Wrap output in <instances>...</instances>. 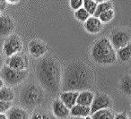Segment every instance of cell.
Masks as SVG:
<instances>
[{
  "label": "cell",
  "instance_id": "6da1fadb",
  "mask_svg": "<svg viewBox=\"0 0 131 119\" xmlns=\"http://www.w3.org/2000/svg\"><path fill=\"white\" fill-rule=\"evenodd\" d=\"M93 84V75L90 68L82 62H73L65 69L61 78L64 91L88 90Z\"/></svg>",
  "mask_w": 131,
  "mask_h": 119
},
{
  "label": "cell",
  "instance_id": "7a4b0ae2",
  "mask_svg": "<svg viewBox=\"0 0 131 119\" xmlns=\"http://www.w3.org/2000/svg\"><path fill=\"white\" fill-rule=\"evenodd\" d=\"M36 75L40 84L49 92H57L61 85V68L54 57L48 56L39 61Z\"/></svg>",
  "mask_w": 131,
  "mask_h": 119
},
{
  "label": "cell",
  "instance_id": "3957f363",
  "mask_svg": "<svg viewBox=\"0 0 131 119\" xmlns=\"http://www.w3.org/2000/svg\"><path fill=\"white\" fill-rule=\"evenodd\" d=\"M91 56L93 61L100 65H112L117 61L116 51L106 37H102L94 42Z\"/></svg>",
  "mask_w": 131,
  "mask_h": 119
},
{
  "label": "cell",
  "instance_id": "277c9868",
  "mask_svg": "<svg viewBox=\"0 0 131 119\" xmlns=\"http://www.w3.org/2000/svg\"><path fill=\"white\" fill-rule=\"evenodd\" d=\"M43 93L40 88L34 84L27 85L21 92V100L27 106H32L40 103Z\"/></svg>",
  "mask_w": 131,
  "mask_h": 119
},
{
  "label": "cell",
  "instance_id": "5b68a950",
  "mask_svg": "<svg viewBox=\"0 0 131 119\" xmlns=\"http://www.w3.org/2000/svg\"><path fill=\"white\" fill-rule=\"evenodd\" d=\"M27 76V71H17L4 65L0 71V78L4 83L8 85H17L21 83Z\"/></svg>",
  "mask_w": 131,
  "mask_h": 119
},
{
  "label": "cell",
  "instance_id": "8992f818",
  "mask_svg": "<svg viewBox=\"0 0 131 119\" xmlns=\"http://www.w3.org/2000/svg\"><path fill=\"white\" fill-rule=\"evenodd\" d=\"M110 42L111 43L114 49H122L126 47L131 42V34L129 31L124 29H116L111 31L109 38Z\"/></svg>",
  "mask_w": 131,
  "mask_h": 119
},
{
  "label": "cell",
  "instance_id": "52a82bcc",
  "mask_svg": "<svg viewBox=\"0 0 131 119\" xmlns=\"http://www.w3.org/2000/svg\"><path fill=\"white\" fill-rule=\"evenodd\" d=\"M23 49V41L16 34H11L6 38L3 45V52L7 57L16 55Z\"/></svg>",
  "mask_w": 131,
  "mask_h": 119
},
{
  "label": "cell",
  "instance_id": "ba28073f",
  "mask_svg": "<svg viewBox=\"0 0 131 119\" xmlns=\"http://www.w3.org/2000/svg\"><path fill=\"white\" fill-rule=\"evenodd\" d=\"M111 99L104 93H98L94 95V99L93 100L90 109H91V115L99 111V110L107 109L111 106Z\"/></svg>",
  "mask_w": 131,
  "mask_h": 119
},
{
  "label": "cell",
  "instance_id": "9c48e42d",
  "mask_svg": "<svg viewBox=\"0 0 131 119\" xmlns=\"http://www.w3.org/2000/svg\"><path fill=\"white\" fill-rule=\"evenodd\" d=\"M6 65L10 68L17 71H24L27 68L28 61L24 55L18 53V54L14 55L10 57H7Z\"/></svg>",
  "mask_w": 131,
  "mask_h": 119
},
{
  "label": "cell",
  "instance_id": "30bf717a",
  "mask_svg": "<svg viewBox=\"0 0 131 119\" xmlns=\"http://www.w3.org/2000/svg\"><path fill=\"white\" fill-rule=\"evenodd\" d=\"M15 23L14 20L6 15H0V36H9L15 30Z\"/></svg>",
  "mask_w": 131,
  "mask_h": 119
},
{
  "label": "cell",
  "instance_id": "8fae6325",
  "mask_svg": "<svg viewBox=\"0 0 131 119\" xmlns=\"http://www.w3.org/2000/svg\"><path fill=\"white\" fill-rule=\"evenodd\" d=\"M29 52L33 57H41L47 52V46L39 40H32L29 43Z\"/></svg>",
  "mask_w": 131,
  "mask_h": 119
},
{
  "label": "cell",
  "instance_id": "7c38bea8",
  "mask_svg": "<svg viewBox=\"0 0 131 119\" xmlns=\"http://www.w3.org/2000/svg\"><path fill=\"white\" fill-rule=\"evenodd\" d=\"M51 108H52L53 115L56 118H60V119L67 118L70 115V110L58 99H55L52 102Z\"/></svg>",
  "mask_w": 131,
  "mask_h": 119
},
{
  "label": "cell",
  "instance_id": "4fadbf2b",
  "mask_svg": "<svg viewBox=\"0 0 131 119\" xmlns=\"http://www.w3.org/2000/svg\"><path fill=\"white\" fill-rule=\"evenodd\" d=\"M78 95L79 92L77 91H63L60 94L59 99L70 110L74 106L77 105V98H78Z\"/></svg>",
  "mask_w": 131,
  "mask_h": 119
},
{
  "label": "cell",
  "instance_id": "5bb4252c",
  "mask_svg": "<svg viewBox=\"0 0 131 119\" xmlns=\"http://www.w3.org/2000/svg\"><path fill=\"white\" fill-rule=\"evenodd\" d=\"M102 22L99 20V18L94 16H90L84 22V28L89 33L92 34H96L100 32L101 30L102 29Z\"/></svg>",
  "mask_w": 131,
  "mask_h": 119
},
{
  "label": "cell",
  "instance_id": "9a60e30c",
  "mask_svg": "<svg viewBox=\"0 0 131 119\" xmlns=\"http://www.w3.org/2000/svg\"><path fill=\"white\" fill-rule=\"evenodd\" d=\"M7 118L8 119H29V114L24 108L15 106L11 108L7 111Z\"/></svg>",
  "mask_w": 131,
  "mask_h": 119
},
{
  "label": "cell",
  "instance_id": "2e32d148",
  "mask_svg": "<svg viewBox=\"0 0 131 119\" xmlns=\"http://www.w3.org/2000/svg\"><path fill=\"white\" fill-rule=\"evenodd\" d=\"M94 99V93H93L90 90H84L79 92L78 98H77V104L81 106H91L93 100Z\"/></svg>",
  "mask_w": 131,
  "mask_h": 119
},
{
  "label": "cell",
  "instance_id": "e0dca14e",
  "mask_svg": "<svg viewBox=\"0 0 131 119\" xmlns=\"http://www.w3.org/2000/svg\"><path fill=\"white\" fill-rule=\"evenodd\" d=\"M70 115L75 117H86L91 115V109L90 106H81V105H75L70 109Z\"/></svg>",
  "mask_w": 131,
  "mask_h": 119
},
{
  "label": "cell",
  "instance_id": "ac0fdd59",
  "mask_svg": "<svg viewBox=\"0 0 131 119\" xmlns=\"http://www.w3.org/2000/svg\"><path fill=\"white\" fill-rule=\"evenodd\" d=\"M14 99H15V91L11 88L4 86L0 89V100L11 103Z\"/></svg>",
  "mask_w": 131,
  "mask_h": 119
},
{
  "label": "cell",
  "instance_id": "d6986e66",
  "mask_svg": "<svg viewBox=\"0 0 131 119\" xmlns=\"http://www.w3.org/2000/svg\"><path fill=\"white\" fill-rule=\"evenodd\" d=\"M119 89L125 95L131 97V76L130 74H126L123 76L119 83Z\"/></svg>",
  "mask_w": 131,
  "mask_h": 119
},
{
  "label": "cell",
  "instance_id": "ffe728a7",
  "mask_svg": "<svg viewBox=\"0 0 131 119\" xmlns=\"http://www.w3.org/2000/svg\"><path fill=\"white\" fill-rule=\"evenodd\" d=\"M117 59H119L122 62H127L131 58V42L126 47L117 50Z\"/></svg>",
  "mask_w": 131,
  "mask_h": 119
},
{
  "label": "cell",
  "instance_id": "44dd1931",
  "mask_svg": "<svg viewBox=\"0 0 131 119\" xmlns=\"http://www.w3.org/2000/svg\"><path fill=\"white\" fill-rule=\"evenodd\" d=\"M114 113L110 108L99 110V111L93 113V115H91L92 119H114Z\"/></svg>",
  "mask_w": 131,
  "mask_h": 119
},
{
  "label": "cell",
  "instance_id": "7402d4cb",
  "mask_svg": "<svg viewBox=\"0 0 131 119\" xmlns=\"http://www.w3.org/2000/svg\"><path fill=\"white\" fill-rule=\"evenodd\" d=\"M112 3L111 2H107V1H102V3H99L97 5L96 10H95V13L93 15L94 17H97L98 18L102 14L105 13L106 11H109V10L112 9Z\"/></svg>",
  "mask_w": 131,
  "mask_h": 119
},
{
  "label": "cell",
  "instance_id": "603a6c76",
  "mask_svg": "<svg viewBox=\"0 0 131 119\" xmlns=\"http://www.w3.org/2000/svg\"><path fill=\"white\" fill-rule=\"evenodd\" d=\"M97 5L98 4H97L96 1H93V0H84V1H83L84 8L86 10V12H87L90 15H92V16H93V15H94Z\"/></svg>",
  "mask_w": 131,
  "mask_h": 119
},
{
  "label": "cell",
  "instance_id": "cb8c5ba5",
  "mask_svg": "<svg viewBox=\"0 0 131 119\" xmlns=\"http://www.w3.org/2000/svg\"><path fill=\"white\" fill-rule=\"evenodd\" d=\"M31 119H58L50 113L42 110H36L31 115Z\"/></svg>",
  "mask_w": 131,
  "mask_h": 119
},
{
  "label": "cell",
  "instance_id": "d4e9b609",
  "mask_svg": "<svg viewBox=\"0 0 131 119\" xmlns=\"http://www.w3.org/2000/svg\"><path fill=\"white\" fill-rule=\"evenodd\" d=\"M90 16H91V15L86 12V10L84 9V7H82V8H80V9L75 11V17L78 21H80V22H85Z\"/></svg>",
  "mask_w": 131,
  "mask_h": 119
},
{
  "label": "cell",
  "instance_id": "484cf974",
  "mask_svg": "<svg viewBox=\"0 0 131 119\" xmlns=\"http://www.w3.org/2000/svg\"><path fill=\"white\" fill-rule=\"evenodd\" d=\"M114 15H115L114 10L111 9V10H109V11H106L105 13L102 14L98 18L102 23H105V22H111V21L114 18Z\"/></svg>",
  "mask_w": 131,
  "mask_h": 119
},
{
  "label": "cell",
  "instance_id": "4316f807",
  "mask_svg": "<svg viewBox=\"0 0 131 119\" xmlns=\"http://www.w3.org/2000/svg\"><path fill=\"white\" fill-rule=\"evenodd\" d=\"M70 6L73 10L77 11V10L82 8L83 6V0H71L69 2Z\"/></svg>",
  "mask_w": 131,
  "mask_h": 119
},
{
  "label": "cell",
  "instance_id": "83f0119b",
  "mask_svg": "<svg viewBox=\"0 0 131 119\" xmlns=\"http://www.w3.org/2000/svg\"><path fill=\"white\" fill-rule=\"evenodd\" d=\"M11 108V103L9 102H4L0 100V113L5 114Z\"/></svg>",
  "mask_w": 131,
  "mask_h": 119
},
{
  "label": "cell",
  "instance_id": "f1b7e54d",
  "mask_svg": "<svg viewBox=\"0 0 131 119\" xmlns=\"http://www.w3.org/2000/svg\"><path fill=\"white\" fill-rule=\"evenodd\" d=\"M114 119H128V116L125 113H118L115 115Z\"/></svg>",
  "mask_w": 131,
  "mask_h": 119
},
{
  "label": "cell",
  "instance_id": "f546056e",
  "mask_svg": "<svg viewBox=\"0 0 131 119\" xmlns=\"http://www.w3.org/2000/svg\"><path fill=\"white\" fill-rule=\"evenodd\" d=\"M6 5H7V1H5V0H0V11L2 12L6 9Z\"/></svg>",
  "mask_w": 131,
  "mask_h": 119
},
{
  "label": "cell",
  "instance_id": "4dcf8cb0",
  "mask_svg": "<svg viewBox=\"0 0 131 119\" xmlns=\"http://www.w3.org/2000/svg\"><path fill=\"white\" fill-rule=\"evenodd\" d=\"M0 119H8L7 118V115H6V114L0 113Z\"/></svg>",
  "mask_w": 131,
  "mask_h": 119
},
{
  "label": "cell",
  "instance_id": "1f68e13d",
  "mask_svg": "<svg viewBox=\"0 0 131 119\" xmlns=\"http://www.w3.org/2000/svg\"><path fill=\"white\" fill-rule=\"evenodd\" d=\"M2 87H4V81H3L2 79L0 78V89L2 88Z\"/></svg>",
  "mask_w": 131,
  "mask_h": 119
},
{
  "label": "cell",
  "instance_id": "d6a6232c",
  "mask_svg": "<svg viewBox=\"0 0 131 119\" xmlns=\"http://www.w3.org/2000/svg\"><path fill=\"white\" fill-rule=\"evenodd\" d=\"M2 67H3V65H2V57H1V56H0V71H1Z\"/></svg>",
  "mask_w": 131,
  "mask_h": 119
},
{
  "label": "cell",
  "instance_id": "836d02e7",
  "mask_svg": "<svg viewBox=\"0 0 131 119\" xmlns=\"http://www.w3.org/2000/svg\"><path fill=\"white\" fill-rule=\"evenodd\" d=\"M70 119H84V117H75V116H72Z\"/></svg>",
  "mask_w": 131,
  "mask_h": 119
},
{
  "label": "cell",
  "instance_id": "e575fe53",
  "mask_svg": "<svg viewBox=\"0 0 131 119\" xmlns=\"http://www.w3.org/2000/svg\"><path fill=\"white\" fill-rule=\"evenodd\" d=\"M84 119H92V117H91V115H88V116H86V117H84Z\"/></svg>",
  "mask_w": 131,
  "mask_h": 119
},
{
  "label": "cell",
  "instance_id": "d590c367",
  "mask_svg": "<svg viewBox=\"0 0 131 119\" xmlns=\"http://www.w3.org/2000/svg\"><path fill=\"white\" fill-rule=\"evenodd\" d=\"M128 119H131V115H130V116H129V118Z\"/></svg>",
  "mask_w": 131,
  "mask_h": 119
},
{
  "label": "cell",
  "instance_id": "8d00e7d4",
  "mask_svg": "<svg viewBox=\"0 0 131 119\" xmlns=\"http://www.w3.org/2000/svg\"><path fill=\"white\" fill-rule=\"evenodd\" d=\"M2 15V14H1V11H0V15Z\"/></svg>",
  "mask_w": 131,
  "mask_h": 119
},
{
  "label": "cell",
  "instance_id": "74e56055",
  "mask_svg": "<svg viewBox=\"0 0 131 119\" xmlns=\"http://www.w3.org/2000/svg\"><path fill=\"white\" fill-rule=\"evenodd\" d=\"M130 76H131V71H130Z\"/></svg>",
  "mask_w": 131,
  "mask_h": 119
}]
</instances>
